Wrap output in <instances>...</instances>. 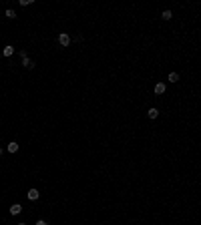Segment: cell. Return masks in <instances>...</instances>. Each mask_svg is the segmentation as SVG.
<instances>
[{"label": "cell", "instance_id": "obj_4", "mask_svg": "<svg viewBox=\"0 0 201 225\" xmlns=\"http://www.w3.org/2000/svg\"><path fill=\"white\" fill-rule=\"evenodd\" d=\"M20 211H22V207H20V205H18V203H14V205H12V207H10V213H12V215H18V213H20Z\"/></svg>", "mask_w": 201, "mask_h": 225}, {"label": "cell", "instance_id": "obj_5", "mask_svg": "<svg viewBox=\"0 0 201 225\" xmlns=\"http://www.w3.org/2000/svg\"><path fill=\"white\" fill-rule=\"evenodd\" d=\"M163 92H165V85H163V83H157V85H155V94H163Z\"/></svg>", "mask_w": 201, "mask_h": 225}, {"label": "cell", "instance_id": "obj_10", "mask_svg": "<svg viewBox=\"0 0 201 225\" xmlns=\"http://www.w3.org/2000/svg\"><path fill=\"white\" fill-rule=\"evenodd\" d=\"M161 16H163V18H165V20H169V18H171V16H173V14H171V10H165V12H163V14H161Z\"/></svg>", "mask_w": 201, "mask_h": 225}, {"label": "cell", "instance_id": "obj_1", "mask_svg": "<svg viewBox=\"0 0 201 225\" xmlns=\"http://www.w3.org/2000/svg\"><path fill=\"white\" fill-rule=\"evenodd\" d=\"M58 42H60L62 46H69L71 44V36H69L67 32H60V34H58Z\"/></svg>", "mask_w": 201, "mask_h": 225}, {"label": "cell", "instance_id": "obj_2", "mask_svg": "<svg viewBox=\"0 0 201 225\" xmlns=\"http://www.w3.org/2000/svg\"><path fill=\"white\" fill-rule=\"evenodd\" d=\"M38 191H36V189H28V199H30V201H36V199H38Z\"/></svg>", "mask_w": 201, "mask_h": 225}, {"label": "cell", "instance_id": "obj_12", "mask_svg": "<svg viewBox=\"0 0 201 225\" xmlns=\"http://www.w3.org/2000/svg\"><path fill=\"white\" fill-rule=\"evenodd\" d=\"M34 225H48V223H46V221H42V219H38V221H36Z\"/></svg>", "mask_w": 201, "mask_h": 225}, {"label": "cell", "instance_id": "obj_9", "mask_svg": "<svg viewBox=\"0 0 201 225\" xmlns=\"http://www.w3.org/2000/svg\"><path fill=\"white\" fill-rule=\"evenodd\" d=\"M167 79H169L171 83H177V81H179V75H177V72H171V75H169Z\"/></svg>", "mask_w": 201, "mask_h": 225}, {"label": "cell", "instance_id": "obj_6", "mask_svg": "<svg viewBox=\"0 0 201 225\" xmlns=\"http://www.w3.org/2000/svg\"><path fill=\"white\" fill-rule=\"evenodd\" d=\"M12 52H14V48H12L10 44L4 46V50H2V54H4V56H12Z\"/></svg>", "mask_w": 201, "mask_h": 225}, {"label": "cell", "instance_id": "obj_13", "mask_svg": "<svg viewBox=\"0 0 201 225\" xmlns=\"http://www.w3.org/2000/svg\"><path fill=\"white\" fill-rule=\"evenodd\" d=\"M18 225H26V223H18Z\"/></svg>", "mask_w": 201, "mask_h": 225}, {"label": "cell", "instance_id": "obj_3", "mask_svg": "<svg viewBox=\"0 0 201 225\" xmlns=\"http://www.w3.org/2000/svg\"><path fill=\"white\" fill-rule=\"evenodd\" d=\"M6 149H8V153H16V151H18V143H14V141H12V143H8V147H6Z\"/></svg>", "mask_w": 201, "mask_h": 225}, {"label": "cell", "instance_id": "obj_7", "mask_svg": "<svg viewBox=\"0 0 201 225\" xmlns=\"http://www.w3.org/2000/svg\"><path fill=\"white\" fill-rule=\"evenodd\" d=\"M22 64H24L26 68H32V66H34V62H32V60H30L28 56H26V58H22Z\"/></svg>", "mask_w": 201, "mask_h": 225}, {"label": "cell", "instance_id": "obj_11", "mask_svg": "<svg viewBox=\"0 0 201 225\" xmlns=\"http://www.w3.org/2000/svg\"><path fill=\"white\" fill-rule=\"evenodd\" d=\"M6 16H8V18H16V14H14V10H6Z\"/></svg>", "mask_w": 201, "mask_h": 225}, {"label": "cell", "instance_id": "obj_8", "mask_svg": "<svg viewBox=\"0 0 201 225\" xmlns=\"http://www.w3.org/2000/svg\"><path fill=\"white\" fill-rule=\"evenodd\" d=\"M147 115H149V119H157L159 111H157V109H149V111H147Z\"/></svg>", "mask_w": 201, "mask_h": 225}]
</instances>
